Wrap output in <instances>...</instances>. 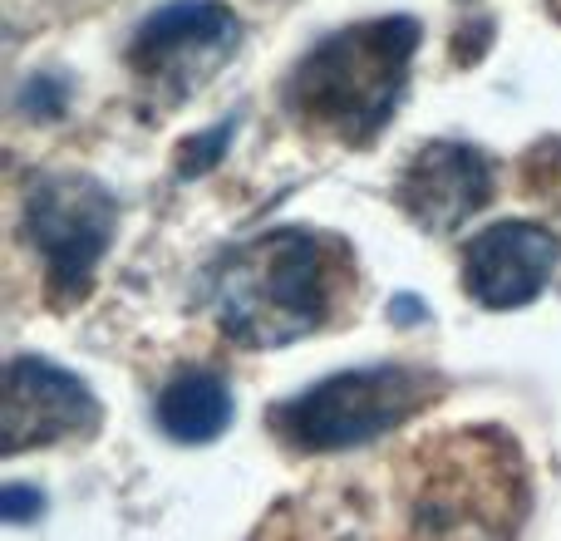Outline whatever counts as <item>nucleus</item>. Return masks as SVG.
<instances>
[{"label":"nucleus","mask_w":561,"mask_h":541,"mask_svg":"<svg viewBox=\"0 0 561 541\" xmlns=\"http://www.w3.org/2000/svg\"><path fill=\"white\" fill-rule=\"evenodd\" d=\"M217 325L247 349H272L310 335L330 315L325 246L306 232H272L237 246L213 286Z\"/></svg>","instance_id":"f257e3e1"},{"label":"nucleus","mask_w":561,"mask_h":541,"mask_svg":"<svg viewBox=\"0 0 561 541\" xmlns=\"http://www.w3.org/2000/svg\"><path fill=\"white\" fill-rule=\"evenodd\" d=\"M419 25L404 15L369 20L340 30L316 45L290 74V104L306 118H320L340 138H375L404 94V69L414 59Z\"/></svg>","instance_id":"f03ea898"},{"label":"nucleus","mask_w":561,"mask_h":541,"mask_svg":"<svg viewBox=\"0 0 561 541\" xmlns=\"http://www.w3.org/2000/svg\"><path fill=\"white\" fill-rule=\"evenodd\" d=\"M438 379L409 365H369L330 375L325 384L272 408V428L306 453H340V448L375 444L379 434L409 424L434 399Z\"/></svg>","instance_id":"7ed1b4c3"},{"label":"nucleus","mask_w":561,"mask_h":541,"mask_svg":"<svg viewBox=\"0 0 561 541\" xmlns=\"http://www.w3.org/2000/svg\"><path fill=\"white\" fill-rule=\"evenodd\" d=\"M118 207L94 177H45L25 203V232L45 256L55 296H84L99 256L108 252Z\"/></svg>","instance_id":"20e7f679"},{"label":"nucleus","mask_w":561,"mask_h":541,"mask_svg":"<svg viewBox=\"0 0 561 541\" xmlns=\"http://www.w3.org/2000/svg\"><path fill=\"white\" fill-rule=\"evenodd\" d=\"M242 39V20L222 5V0H173V5L153 10V15L138 25L128 59H134L138 74L148 79H178V84H193V79L213 74L227 55Z\"/></svg>","instance_id":"39448f33"},{"label":"nucleus","mask_w":561,"mask_h":541,"mask_svg":"<svg viewBox=\"0 0 561 541\" xmlns=\"http://www.w3.org/2000/svg\"><path fill=\"white\" fill-rule=\"evenodd\" d=\"M99 428V399L79 375L49 359L20 355L5 369V444L0 453L20 458L35 444H59Z\"/></svg>","instance_id":"423d86ee"},{"label":"nucleus","mask_w":561,"mask_h":541,"mask_svg":"<svg viewBox=\"0 0 561 541\" xmlns=\"http://www.w3.org/2000/svg\"><path fill=\"white\" fill-rule=\"evenodd\" d=\"M557 270V237L537 222H497L473 237L463 256V286L478 306L517 310L547 290Z\"/></svg>","instance_id":"0eeeda50"},{"label":"nucleus","mask_w":561,"mask_h":541,"mask_svg":"<svg viewBox=\"0 0 561 541\" xmlns=\"http://www.w3.org/2000/svg\"><path fill=\"white\" fill-rule=\"evenodd\" d=\"M493 197V168L468 143H428L399 177V203L424 232H454Z\"/></svg>","instance_id":"6e6552de"},{"label":"nucleus","mask_w":561,"mask_h":541,"mask_svg":"<svg viewBox=\"0 0 561 541\" xmlns=\"http://www.w3.org/2000/svg\"><path fill=\"white\" fill-rule=\"evenodd\" d=\"M158 424L178 444H213L232 424V389L217 375H183L158 399Z\"/></svg>","instance_id":"1a4fd4ad"},{"label":"nucleus","mask_w":561,"mask_h":541,"mask_svg":"<svg viewBox=\"0 0 561 541\" xmlns=\"http://www.w3.org/2000/svg\"><path fill=\"white\" fill-rule=\"evenodd\" d=\"M232 134H237V118H222L213 134L187 138L183 153H178V173H183V177H197V173H207L213 163H222V153H227V143H232Z\"/></svg>","instance_id":"9d476101"},{"label":"nucleus","mask_w":561,"mask_h":541,"mask_svg":"<svg viewBox=\"0 0 561 541\" xmlns=\"http://www.w3.org/2000/svg\"><path fill=\"white\" fill-rule=\"evenodd\" d=\"M45 513V493L39 487H25V483H5L0 487V517L5 522H30V517H39Z\"/></svg>","instance_id":"9b49d317"},{"label":"nucleus","mask_w":561,"mask_h":541,"mask_svg":"<svg viewBox=\"0 0 561 541\" xmlns=\"http://www.w3.org/2000/svg\"><path fill=\"white\" fill-rule=\"evenodd\" d=\"M389 315H404V325H414V320L424 315V306H419V300H409V296H399L394 306H389Z\"/></svg>","instance_id":"f8f14e48"}]
</instances>
